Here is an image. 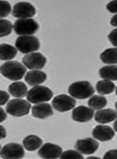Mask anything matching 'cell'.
Returning <instances> with one entry per match:
<instances>
[{
  "label": "cell",
  "mask_w": 117,
  "mask_h": 159,
  "mask_svg": "<svg viewBox=\"0 0 117 159\" xmlns=\"http://www.w3.org/2000/svg\"><path fill=\"white\" fill-rule=\"evenodd\" d=\"M26 72V67L17 61L6 62L1 66L2 75L12 81L20 80L24 77Z\"/></svg>",
  "instance_id": "6da1fadb"
},
{
  "label": "cell",
  "mask_w": 117,
  "mask_h": 159,
  "mask_svg": "<svg viewBox=\"0 0 117 159\" xmlns=\"http://www.w3.org/2000/svg\"><path fill=\"white\" fill-rule=\"evenodd\" d=\"M69 93L77 99H87L95 93V89L89 81H77L69 86Z\"/></svg>",
  "instance_id": "7a4b0ae2"
},
{
  "label": "cell",
  "mask_w": 117,
  "mask_h": 159,
  "mask_svg": "<svg viewBox=\"0 0 117 159\" xmlns=\"http://www.w3.org/2000/svg\"><path fill=\"white\" fill-rule=\"evenodd\" d=\"M54 95L52 91L46 86L37 85L30 89L26 96V99L33 104H41L50 101Z\"/></svg>",
  "instance_id": "3957f363"
},
{
  "label": "cell",
  "mask_w": 117,
  "mask_h": 159,
  "mask_svg": "<svg viewBox=\"0 0 117 159\" xmlns=\"http://www.w3.org/2000/svg\"><path fill=\"white\" fill-rule=\"evenodd\" d=\"M15 45L17 50L22 54H28L38 50L40 43L39 39L35 36L25 35L18 37Z\"/></svg>",
  "instance_id": "277c9868"
},
{
  "label": "cell",
  "mask_w": 117,
  "mask_h": 159,
  "mask_svg": "<svg viewBox=\"0 0 117 159\" xmlns=\"http://www.w3.org/2000/svg\"><path fill=\"white\" fill-rule=\"evenodd\" d=\"M39 28L38 23L33 18L18 19L14 25L15 33L20 36L33 35L38 31Z\"/></svg>",
  "instance_id": "5b68a950"
},
{
  "label": "cell",
  "mask_w": 117,
  "mask_h": 159,
  "mask_svg": "<svg viewBox=\"0 0 117 159\" xmlns=\"http://www.w3.org/2000/svg\"><path fill=\"white\" fill-rule=\"evenodd\" d=\"M31 106L29 102L22 99L10 100L6 106V112L10 115L19 117L29 114Z\"/></svg>",
  "instance_id": "8992f818"
},
{
  "label": "cell",
  "mask_w": 117,
  "mask_h": 159,
  "mask_svg": "<svg viewBox=\"0 0 117 159\" xmlns=\"http://www.w3.org/2000/svg\"><path fill=\"white\" fill-rule=\"evenodd\" d=\"M47 59L41 53H30L22 58V63L29 69H41L46 65Z\"/></svg>",
  "instance_id": "52a82bcc"
},
{
  "label": "cell",
  "mask_w": 117,
  "mask_h": 159,
  "mask_svg": "<svg viewBox=\"0 0 117 159\" xmlns=\"http://www.w3.org/2000/svg\"><path fill=\"white\" fill-rule=\"evenodd\" d=\"M76 105V100L73 97L61 94L56 96L52 101V106L56 111L64 112L69 111L73 109Z\"/></svg>",
  "instance_id": "ba28073f"
},
{
  "label": "cell",
  "mask_w": 117,
  "mask_h": 159,
  "mask_svg": "<svg viewBox=\"0 0 117 159\" xmlns=\"http://www.w3.org/2000/svg\"><path fill=\"white\" fill-rule=\"evenodd\" d=\"M36 13L35 7L28 2H18L15 4L12 10V16L19 19L31 18Z\"/></svg>",
  "instance_id": "9c48e42d"
},
{
  "label": "cell",
  "mask_w": 117,
  "mask_h": 159,
  "mask_svg": "<svg viewBox=\"0 0 117 159\" xmlns=\"http://www.w3.org/2000/svg\"><path fill=\"white\" fill-rule=\"evenodd\" d=\"M24 155L25 151L23 147L16 143H7L1 150V157L2 158L18 159L22 158Z\"/></svg>",
  "instance_id": "30bf717a"
},
{
  "label": "cell",
  "mask_w": 117,
  "mask_h": 159,
  "mask_svg": "<svg viewBox=\"0 0 117 159\" xmlns=\"http://www.w3.org/2000/svg\"><path fill=\"white\" fill-rule=\"evenodd\" d=\"M99 147V143L95 139L88 138L79 139L75 144V149L83 154H92L96 152Z\"/></svg>",
  "instance_id": "8fae6325"
},
{
  "label": "cell",
  "mask_w": 117,
  "mask_h": 159,
  "mask_svg": "<svg viewBox=\"0 0 117 159\" xmlns=\"http://www.w3.org/2000/svg\"><path fill=\"white\" fill-rule=\"evenodd\" d=\"M62 154V148L61 147L50 143H45L38 151L39 156L46 159L58 158Z\"/></svg>",
  "instance_id": "7c38bea8"
},
{
  "label": "cell",
  "mask_w": 117,
  "mask_h": 159,
  "mask_svg": "<svg viewBox=\"0 0 117 159\" xmlns=\"http://www.w3.org/2000/svg\"><path fill=\"white\" fill-rule=\"evenodd\" d=\"M93 115L94 111L91 108L86 107L84 106H79L73 111L72 118L73 120L77 122L85 123L91 120Z\"/></svg>",
  "instance_id": "4fadbf2b"
},
{
  "label": "cell",
  "mask_w": 117,
  "mask_h": 159,
  "mask_svg": "<svg viewBox=\"0 0 117 159\" xmlns=\"http://www.w3.org/2000/svg\"><path fill=\"white\" fill-rule=\"evenodd\" d=\"M92 135L101 142H106L114 138L115 131L108 125H97L93 129Z\"/></svg>",
  "instance_id": "5bb4252c"
},
{
  "label": "cell",
  "mask_w": 117,
  "mask_h": 159,
  "mask_svg": "<svg viewBox=\"0 0 117 159\" xmlns=\"http://www.w3.org/2000/svg\"><path fill=\"white\" fill-rule=\"evenodd\" d=\"M52 107L48 103H41L36 104L32 108V115L37 119H45L53 115Z\"/></svg>",
  "instance_id": "9a60e30c"
},
{
  "label": "cell",
  "mask_w": 117,
  "mask_h": 159,
  "mask_svg": "<svg viewBox=\"0 0 117 159\" xmlns=\"http://www.w3.org/2000/svg\"><path fill=\"white\" fill-rule=\"evenodd\" d=\"M47 75L41 70H34L28 72L25 75V80L30 86H37L45 82Z\"/></svg>",
  "instance_id": "2e32d148"
},
{
  "label": "cell",
  "mask_w": 117,
  "mask_h": 159,
  "mask_svg": "<svg viewBox=\"0 0 117 159\" xmlns=\"http://www.w3.org/2000/svg\"><path fill=\"white\" fill-rule=\"evenodd\" d=\"M117 118V112L115 110L108 108L98 111L95 115V120L100 123H108Z\"/></svg>",
  "instance_id": "e0dca14e"
},
{
  "label": "cell",
  "mask_w": 117,
  "mask_h": 159,
  "mask_svg": "<svg viewBox=\"0 0 117 159\" xmlns=\"http://www.w3.org/2000/svg\"><path fill=\"white\" fill-rule=\"evenodd\" d=\"M8 91L12 96L21 98L27 94V87L22 81L14 82L8 87Z\"/></svg>",
  "instance_id": "ac0fdd59"
},
{
  "label": "cell",
  "mask_w": 117,
  "mask_h": 159,
  "mask_svg": "<svg viewBox=\"0 0 117 159\" xmlns=\"http://www.w3.org/2000/svg\"><path fill=\"white\" fill-rule=\"evenodd\" d=\"M22 143H23L24 147L26 150L29 151H35L41 146L43 141L37 136L31 135L26 137Z\"/></svg>",
  "instance_id": "d6986e66"
},
{
  "label": "cell",
  "mask_w": 117,
  "mask_h": 159,
  "mask_svg": "<svg viewBox=\"0 0 117 159\" xmlns=\"http://www.w3.org/2000/svg\"><path fill=\"white\" fill-rule=\"evenodd\" d=\"M100 77L106 80L117 81V66L109 65L101 68L99 70Z\"/></svg>",
  "instance_id": "ffe728a7"
},
{
  "label": "cell",
  "mask_w": 117,
  "mask_h": 159,
  "mask_svg": "<svg viewBox=\"0 0 117 159\" xmlns=\"http://www.w3.org/2000/svg\"><path fill=\"white\" fill-rule=\"evenodd\" d=\"M17 55L16 48L9 44H1L0 45V58L2 60H10L14 58Z\"/></svg>",
  "instance_id": "44dd1931"
},
{
  "label": "cell",
  "mask_w": 117,
  "mask_h": 159,
  "mask_svg": "<svg viewBox=\"0 0 117 159\" xmlns=\"http://www.w3.org/2000/svg\"><path fill=\"white\" fill-rule=\"evenodd\" d=\"M115 85L114 83L109 80L100 81L96 84V90L101 95L110 94L115 91Z\"/></svg>",
  "instance_id": "7402d4cb"
},
{
  "label": "cell",
  "mask_w": 117,
  "mask_h": 159,
  "mask_svg": "<svg viewBox=\"0 0 117 159\" xmlns=\"http://www.w3.org/2000/svg\"><path fill=\"white\" fill-rule=\"evenodd\" d=\"M100 59L105 64H117V48H109L106 50L101 54Z\"/></svg>",
  "instance_id": "603a6c76"
},
{
  "label": "cell",
  "mask_w": 117,
  "mask_h": 159,
  "mask_svg": "<svg viewBox=\"0 0 117 159\" xmlns=\"http://www.w3.org/2000/svg\"><path fill=\"white\" fill-rule=\"evenodd\" d=\"M88 105L94 110H101L107 105V100L104 96L95 95L90 98Z\"/></svg>",
  "instance_id": "cb8c5ba5"
},
{
  "label": "cell",
  "mask_w": 117,
  "mask_h": 159,
  "mask_svg": "<svg viewBox=\"0 0 117 159\" xmlns=\"http://www.w3.org/2000/svg\"><path fill=\"white\" fill-rule=\"evenodd\" d=\"M12 31V25L7 20H0V36L3 37L9 35Z\"/></svg>",
  "instance_id": "d4e9b609"
},
{
  "label": "cell",
  "mask_w": 117,
  "mask_h": 159,
  "mask_svg": "<svg viewBox=\"0 0 117 159\" xmlns=\"http://www.w3.org/2000/svg\"><path fill=\"white\" fill-rule=\"evenodd\" d=\"M61 159H83L81 154L75 150H66L63 152L60 157Z\"/></svg>",
  "instance_id": "484cf974"
},
{
  "label": "cell",
  "mask_w": 117,
  "mask_h": 159,
  "mask_svg": "<svg viewBox=\"0 0 117 159\" xmlns=\"http://www.w3.org/2000/svg\"><path fill=\"white\" fill-rule=\"evenodd\" d=\"M0 7H1V14H0V16L2 18H5L7 16V15L11 12V6L9 2L6 1H1L0 2Z\"/></svg>",
  "instance_id": "4316f807"
},
{
  "label": "cell",
  "mask_w": 117,
  "mask_h": 159,
  "mask_svg": "<svg viewBox=\"0 0 117 159\" xmlns=\"http://www.w3.org/2000/svg\"><path fill=\"white\" fill-rule=\"evenodd\" d=\"M108 37L109 41H110V43L115 47L117 48V29L112 30L111 33L108 35Z\"/></svg>",
  "instance_id": "83f0119b"
},
{
  "label": "cell",
  "mask_w": 117,
  "mask_h": 159,
  "mask_svg": "<svg viewBox=\"0 0 117 159\" xmlns=\"http://www.w3.org/2000/svg\"><path fill=\"white\" fill-rule=\"evenodd\" d=\"M106 8L111 13H117V0L109 2L106 6Z\"/></svg>",
  "instance_id": "f1b7e54d"
},
{
  "label": "cell",
  "mask_w": 117,
  "mask_h": 159,
  "mask_svg": "<svg viewBox=\"0 0 117 159\" xmlns=\"http://www.w3.org/2000/svg\"><path fill=\"white\" fill-rule=\"evenodd\" d=\"M104 159H117V150H109L104 154Z\"/></svg>",
  "instance_id": "f546056e"
},
{
  "label": "cell",
  "mask_w": 117,
  "mask_h": 159,
  "mask_svg": "<svg viewBox=\"0 0 117 159\" xmlns=\"http://www.w3.org/2000/svg\"><path fill=\"white\" fill-rule=\"evenodd\" d=\"M0 93H1V102H0V104H1V106H3L8 101L10 96L8 93L4 92V91H1Z\"/></svg>",
  "instance_id": "4dcf8cb0"
},
{
  "label": "cell",
  "mask_w": 117,
  "mask_h": 159,
  "mask_svg": "<svg viewBox=\"0 0 117 159\" xmlns=\"http://www.w3.org/2000/svg\"><path fill=\"white\" fill-rule=\"evenodd\" d=\"M110 24L113 26H117V14L114 15L111 18Z\"/></svg>",
  "instance_id": "1f68e13d"
},
{
  "label": "cell",
  "mask_w": 117,
  "mask_h": 159,
  "mask_svg": "<svg viewBox=\"0 0 117 159\" xmlns=\"http://www.w3.org/2000/svg\"><path fill=\"white\" fill-rule=\"evenodd\" d=\"M6 115L4 112V111H3V109L1 108V122H2L3 120H4L6 119Z\"/></svg>",
  "instance_id": "d6a6232c"
},
{
  "label": "cell",
  "mask_w": 117,
  "mask_h": 159,
  "mask_svg": "<svg viewBox=\"0 0 117 159\" xmlns=\"http://www.w3.org/2000/svg\"><path fill=\"white\" fill-rule=\"evenodd\" d=\"M113 127H114L115 130L117 132V120L115 121V123H114V125H113Z\"/></svg>",
  "instance_id": "836d02e7"
},
{
  "label": "cell",
  "mask_w": 117,
  "mask_h": 159,
  "mask_svg": "<svg viewBox=\"0 0 117 159\" xmlns=\"http://www.w3.org/2000/svg\"><path fill=\"white\" fill-rule=\"evenodd\" d=\"M115 108H116V111H117V102H116L115 103Z\"/></svg>",
  "instance_id": "e575fe53"
},
{
  "label": "cell",
  "mask_w": 117,
  "mask_h": 159,
  "mask_svg": "<svg viewBox=\"0 0 117 159\" xmlns=\"http://www.w3.org/2000/svg\"><path fill=\"white\" fill-rule=\"evenodd\" d=\"M116 94L117 95V88H116Z\"/></svg>",
  "instance_id": "d590c367"
}]
</instances>
